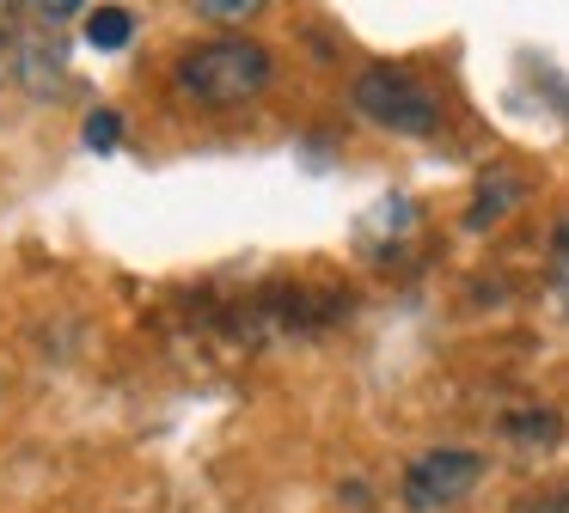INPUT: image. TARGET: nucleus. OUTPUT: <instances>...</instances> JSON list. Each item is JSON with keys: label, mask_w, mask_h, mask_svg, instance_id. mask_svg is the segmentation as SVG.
<instances>
[{"label": "nucleus", "mask_w": 569, "mask_h": 513, "mask_svg": "<svg viewBox=\"0 0 569 513\" xmlns=\"http://www.w3.org/2000/svg\"><path fill=\"white\" fill-rule=\"evenodd\" d=\"M508 202H515V183H508V178H496V190L483 183L478 208H471V227H490V214H496V208H508Z\"/></svg>", "instance_id": "nucleus-8"}, {"label": "nucleus", "mask_w": 569, "mask_h": 513, "mask_svg": "<svg viewBox=\"0 0 569 513\" xmlns=\"http://www.w3.org/2000/svg\"><path fill=\"white\" fill-rule=\"evenodd\" d=\"M551 293H557V312L569 318V244H563V256L551 263Z\"/></svg>", "instance_id": "nucleus-10"}, {"label": "nucleus", "mask_w": 569, "mask_h": 513, "mask_svg": "<svg viewBox=\"0 0 569 513\" xmlns=\"http://www.w3.org/2000/svg\"><path fill=\"white\" fill-rule=\"evenodd\" d=\"M270 80H276V56L258 37H214V43H197L190 56H178L172 68L178 98H190L202 110H239L270 92Z\"/></svg>", "instance_id": "nucleus-1"}, {"label": "nucleus", "mask_w": 569, "mask_h": 513, "mask_svg": "<svg viewBox=\"0 0 569 513\" xmlns=\"http://www.w3.org/2000/svg\"><path fill=\"white\" fill-rule=\"evenodd\" d=\"M527 513H569V483L551 489V495H539V501H527Z\"/></svg>", "instance_id": "nucleus-11"}, {"label": "nucleus", "mask_w": 569, "mask_h": 513, "mask_svg": "<svg viewBox=\"0 0 569 513\" xmlns=\"http://www.w3.org/2000/svg\"><path fill=\"white\" fill-rule=\"evenodd\" d=\"M349 104H356L373 129L417 134V141L441 129V104H435V92L417 86L410 73H398V68H368L356 86H349Z\"/></svg>", "instance_id": "nucleus-2"}, {"label": "nucleus", "mask_w": 569, "mask_h": 513, "mask_svg": "<svg viewBox=\"0 0 569 513\" xmlns=\"http://www.w3.org/2000/svg\"><path fill=\"white\" fill-rule=\"evenodd\" d=\"M80 141H87L92 153H111V147L123 141V117H117V110H92L87 129H80Z\"/></svg>", "instance_id": "nucleus-6"}, {"label": "nucleus", "mask_w": 569, "mask_h": 513, "mask_svg": "<svg viewBox=\"0 0 569 513\" xmlns=\"http://www.w3.org/2000/svg\"><path fill=\"white\" fill-rule=\"evenodd\" d=\"M483 459L471 446H435L405 464V507L410 513H447L478 489Z\"/></svg>", "instance_id": "nucleus-3"}, {"label": "nucleus", "mask_w": 569, "mask_h": 513, "mask_svg": "<svg viewBox=\"0 0 569 513\" xmlns=\"http://www.w3.org/2000/svg\"><path fill=\"white\" fill-rule=\"evenodd\" d=\"M263 7H270V0H197V19H209V24H246V19H258Z\"/></svg>", "instance_id": "nucleus-5"}, {"label": "nucleus", "mask_w": 569, "mask_h": 513, "mask_svg": "<svg viewBox=\"0 0 569 513\" xmlns=\"http://www.w3.org/2000/svg\"><path fill=\"white\" fill-rule=\"evenodd\" d=\"M129 31H136L129 7H92V12H87V43H92V49H104V56H111V49H123V43H129Z\"/></svg>", "instance_id": "nucleus-4"}, {"label": "nucleus", "mask_w": 569, "mask_h": 513, "mask_svg": "<svg viewBox=\"0 0 569 513\" xmlns=\"http://www.w3.org/2000/svg\"><path fill=\"white\" fill-rule=\"evenodd\" d=\"M31 12H38L43 24H62V19H74V12H87V0H31Z\"/></svg>", "instance_id": "nucleus-9"}, {"label": "nucleus", "mask_w": 569, "mask_h": 513, "mask_svg": "<svg viewBox=\"0 0 569 513\" xmlns=\"http://www.w3.org/2000/svg\"><path fill=\"white\" fill-rule=\"evenodd\" d=\"M502 428H508L515 440H557V415H551V410H515Z\"/></svg>", "instance_id": "nucleus-7"}]
</instances>
